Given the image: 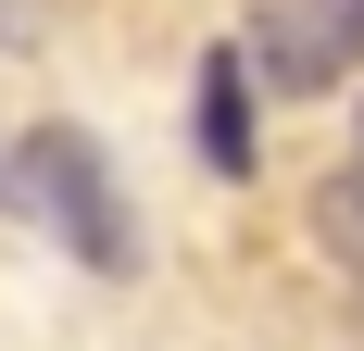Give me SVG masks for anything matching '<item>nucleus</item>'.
Segmentation results:
<instances>
[{"label": "nucleus", "instance_id": "f257e3e1", "mask_svg": "<svg viewBox=\"0 0 364 351\" xmlns=\"http://www.w3.org/2000/svg\"><path fill=\"white\" fill-rule=\"evenodd\" d=\"M0 188H13V201H26L88 276H139V226H126V188H113V163H101L88 126H26Z\"/></svg>", "mask_w": 364, "mask_h": 351}, {"label": "nucleus", "instance_id": "f03ea898", "mask_svg": "<svg viewBox=\"0 0 364 351\" xmlns=\"http://www.w3.org/2000/svg\"><path fill=\"white\" fill-rule=\"evenodd\" d=\"M239 50H252V88L314 101V88H339L364 63V0H264Z\"/></svg>", "mask_w": 364, "mask_h": 351}, {"label": "nucleus", "instance_id": "7ed1b4c3", "mask_svg": "<svg viewBox=\"0 0 364 351\" xmlns=\"http://www.w3.org/2000/svg\"><path fill=\"white\" fill-rule=\"evenodd\" d=\"M188 139H201V163H214V176H252V163H264V139H252V50H239V38H226V50H201Z\"/></svg>", "mask_w": 364, "mask_h": 351}, {"label": "nucleus", "instance_id": "20e7f679", "mask_svg": "<svg viewBox=\"0 0 364 351\" xmlns=\"http://www.w3.org/2000/svg\"><path fill=\"white\" fill-rule=\"evenodd\" d=\"M314 226H327V251L364 276V163H339L327 188H314Z\"/></svg>", "mask_w": 364, "mask_h": 351}]
</instances>
